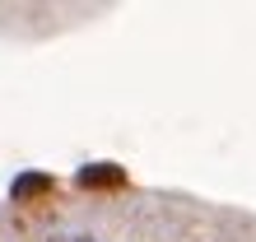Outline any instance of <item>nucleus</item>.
<instances>
[{"label": "nucleus", "instance_id": "f257e3e1", "mask_svg": "<svg viewBox=\"0 0 256 242\" xmlns=\"http://www.w3.org/2000/svg\"><path fill=\"white\" fill-rule=\"evenodd\" d=\"M74 242H94V238H74Z\"/></svg>", "mask_w": 256, "mask_h": 242}]
</instances>
